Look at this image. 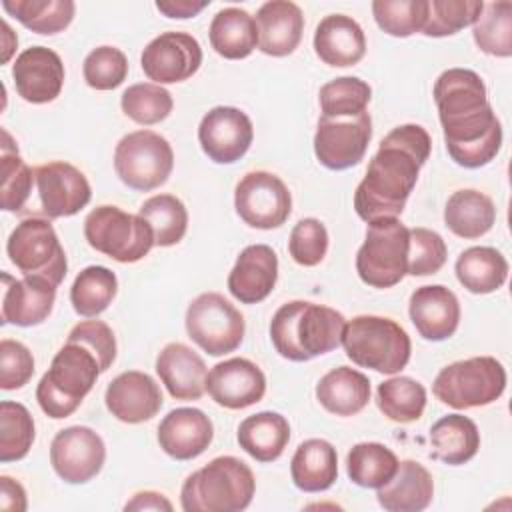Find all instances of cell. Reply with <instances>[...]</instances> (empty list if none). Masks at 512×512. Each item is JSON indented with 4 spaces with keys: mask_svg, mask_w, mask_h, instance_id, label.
<instances>
[{
    "mask_svg": "<svg viewBox=\"0 0 512 512\" xmlns=\"http://www.w3.org/2000/svg\"><path fill=\"white\" fill-rule=\"evenodd\" d=\"M432 96L450 158L472 170L492 162L502 146V124L482 78L468 68H448L436 78Z\"/></svg>",
    "mask_w": 512,
    "mask_h": 512,
    "instance_id": "6da1fadb",
    "label": "cell"
},
{
    "mask_svg": "<svg viewBox=\"0 0 512 512\" xmlns=\"http://www.w3.org/2000/svg\"><path fill=\"white\" fill-rule=\"evenodd\" d=\"M432 140L420 124L390 130L372 156L366 176L356 186L354 210L364 222L398 218L430 156Z\"/></svg>",
    "mask_w": 512,
    "mask_h": 512,
    "instance_id": "7a4b0ae2",
    "label": "cell"
},
{
    "mask_svg": "<svg viewBox=\"0 0 512 512\" xmlns=\"http://www.w3.org/2000/svg\"><path fill=\"white\" fill-rule=\"evenodd\" d=\"M346 318L324 304L292 300L282 304L270 322L276 352L292 362H306L342 344Z\"/></svg>",
    "mask_w": 512,
    "mask_h": 512,
    "instance_id": "3957f363",
    "label": "cell"
},
{
    "mask_svg": "<svg viewBox=\"0 0 512 512\" xmlns=\"http://www.w3.org/2000/svg\"><path fill=\"white\" fill-rule=\"evenodd\" d=\"M102 374L100 360L84 342L68 338L36 386L42 412L54 420L72 416Z\"/></svg>",
    "mask_w": 512,
    "mask_h": 512,
    "instance_id": "277c9868",
    "label": "cell"
},
{
    "mask_svg": "<svg viewBox=\"0 0 512 512\" xmlns=\"http://www.w3.org/2000/svg\"><path fill=\"white\" fill-rule=\"evenodd\" d=\"M256 492V478L236 456H218L192 472L180 488L184 512H240Z\"/></svg>",
    "mask_w": 512,
    "mask_h": 512,
    "instance_id": "5b68a950",
    "label": "cell"
},
{
    "mask_svg": "<svg viewBox=\"0 0 512 512\" xmlns=\"http://www.w3.org/2000/svg\"><path fill=\"white\" fill-rule=\"evenodd\" d=\"M342 346L356 366L372 368L380 374H396L406 368L412 352L410 336L396 320L372 314L346 322Z\"/></svg>",
    "mask_w": 512,
    "mask_h": 512,
    "instance_id": "8992f818",
    "label": "cell"
},
{
    "mask_svg": "<svg viewBox=\"0 0 512 512\" xmlns=\"http://www.w3.org/2000/svg\"><path fill=\"white\" fill-rule=\"evenodd\" d=\"M506 390V370L494 356H472L444 366L434 378V396L456 410L496 402Z\"/></svg>",
    "mask_w": 512,
    "mask_h": 512,
    "instance_id": "52a82bcc",
    "label": "cell"
},
{
    "mask_svg": "<svg viewBox=\"0 0 512 512\" xmlns=\"http://www.w3.org/2000/svg\"><path fill=\"white\" fill-rule=\"evenodd\" d=\"M84 236L90 248L122 264L142 260L156 246L154 232L140 214L110 204L96 206L86 216Z\"/></svg>",
    "mask_w": 512,
    "mask_h": 512,
    "instance_id": "ba28073f",
    "label": "cell"
},
{
    "mask_svg": "<svg viewBox=\"0 0 512 512\" xmlns=\"http://www.w3.org/2000/svg\"><path fill=\"white\" fill-rule=\"evenodd\" d=\"M410 228L398 218H380L368 224L364 244L356 254V272L372 288H392L406 276Z\"/></svg>",
    "mask_w": 512,
    "mask_h": 512,
    "instance_id": "9c48e42d",
    "label": "cell"
},
{
    "mask_svg": "<svg viewBox=\"0 0 512 512\" xmlns=\"http://www.w3.org/2000/svg\"><path fill=\"white\" fill-rule=\"evenodd\" d=\"M6 254L24 276L46 278L54 286H60L68 272L66 252L48 218L32 216L16 224L8 236Z\"/></svg>",
    "mask_w": 512,
    "mask_h": 512,
    "instance_id": "30bf717a",
    "label": "cell"
},
{
    "mask_svg": "<svg viewBox=\"0 0 512 512\" xmlns=\"http://www.w3.org/2000/svg\"><path fill=\"white\" fill-rule=\"evenodd\" d=\"M174 168L170 142L152 130H136L120 138L114 150L116 176L132 190L150 192L162 186Z\"/></svg>",
    "mask_w": 512,
    "mask_h": 512,
    "instance_id": "8fae6325",
    "label": "cell"
},
{
    "mask_svg": "<svg viewBox=\"0 0 512 512\" xmlns=\"http://www.w3.org/2000/svg\"><path fill=\"white\" fill-rule=\"evenodd\" d=\"M186 332L210 356L234 352L246 332V322L240 310L218 292L196 296L186 310Z\"/></svg>",
    "mask_w": 512,
    "mask_h": 512,
    "instance_id": "7c38bea8",
    "label": "cell"
},
{
    "mask_svg": "<svg viewBox=\"0 0 512 512\" xmlns=\"http://www.w3.org/2000/svg\"><path fill=\"white\" fill-rule=\"evenodd\" d=\"M234 208L244 224L258 230H272L288 220L292 196L280 176L254 170L244 174L236 184Z\"/></svg>",
    "mask_w": 512,
    "mask_h": 512,
    "instance_id": "4fadbf2b",
    "label": "cell"
},
{
    "mask_svg": "<svg viewBox=\"0 0 512 512\" xmlns=\"http://www.w3.org/2000/svg\"><path fill=\"white\" fill-rule=\"evenodd\" d=\"M372 140V118L362 112L352 118L320 116L314 134V154L328 170H348L356 166Z\"/></svg>",
    "mask_w": 512,
    "mask_h": 512,
    "instance_id": "5bb4252c",
    "label": "cell"
},
{
    "mask_svg": "<svg viewBox=\"0 0 512 512\" xmlns=\"http://www.w3.org/2000/svg\"><path fill=\"white\" fill-rule=\"evenodd\" d=\"M102 436L88 426H68L50 444V464L66 484H86L104 466Z\"/></svg>",
    "mask_w": 512,
    "mask_h": 512,
    "instance_id": "9a60e30c",
    "label": "cell"
},
{
    "mask_svg": "<svg viewBox=\"0 0 512 512\" xmlns=\"http://www.w3.org/2000/svg\"><path fill=\"white\" fill-rule=\"evenodd\" d=\"M202 64L200 42L178 30H168L146 44L140 56L142 72L154 84L184 82L198 72Z\"/></svg>",
    "mask_w": 512,
    "mask_h": 512,
    "instance_id": "2e32d148",
    "label": "cell"
},
{
    "mask_svg": "<svg viewBox=\"0 0 512 512\" xmlns=\"http://www.w3.org/2000/svg\"><path fill=\"white\" fill-rule=\"evenodd\" d=\"M252 140V120L234 106H214L202 116L198 126V142L216 164H234L248 152Z\"/></svg>",
    "mask_w": 512,
    "mask_h": 512,
    "instance_id": "e0dca14e",
    "label": "cell"
},
{
    "mask_svg": "<svg viewBox=\"0 0 512 512\" xmlns=\"http://www.w3.org/2000/svg\"><path fill=\"white\" fill-rule=\"evenodd\" d=\"M40 208L48 218H66L88 206L92 190L88 178L76 166L54 160L34 168Z\"/></svg>",
    "mask_w": 512,
    "mask_h": 512,
    "instance_id": "ac0fdd59",
    "label": "cell"
},
{
    "mask_svg": "<svg viewBox=\"0 0 512 512\" xmlns=\"http://www.w3.org/2000/svg\"><path fill=\"white\" fill-rule=\"evenodd\" d=\"M206 392L228 410H242L260 402L266 394V376L248 358H230L212 366L206 376Z\"/></svg>",
    "mask_w": 512,
    "mask_h": 512,
    "instance_id": "d6986e66",
    "label": "cell"
},
{
    "mask_svg": "<svg viewBox=\"0 0 512 512\" xmlns=\"http://www.w3.org/2000/svg\"><path fill=\"white\" fill-rule=\"evenodd\" d=\"M12 80L22 100L48 104L60 96L64 86L62 58L46 46H30L14 60Z\"/></svg>",
    "mask_w": 512,
    "mask_h": 512,
    "instance_id": "ffe728a7",
    "label": "cell"
},
{
    "mask_svg": "<svg viewBox=\"0 0 512 512\" xmlns=\"http://www.w3.org/2000/svg\"><path fill=\"white\" fill-rule=\"evenodd\" d=\"M104 402L116 420L140 424L160 412L164 398L152 376L140 370H128L108 384Z\"/></svg>",
    "mask_w": 512,
    "mask_h": 512,
    "instance_id": "44dd1931",
    "label": "cell"
},
{
    "mask_svg": "<svg viewBox=\"0 0 512 512\" xmlns=\"http://www.w3.org/2000/svg\"><path fill=\"white\" fill-rule=\"evenodd\" d=\"M2 284V324L28 328L42 324L50 316L58 286L38 276L16 280L6 272H2Z\"/></svg>",
    "mask_w": 512,
    "mask_h": 512,
    "instance_id": "7402d4cb",
    "label": "cell"
},
{
    "mask_svg": "<svg viewBox=\"0 0 512 512\" xmlns=\"http://www.w3.org/2000/svg\"><path fill=\"white\" fill-rule=\"evenodd\" d=\"M408 314L416 332L424 340L442 342L458 330L460 302L450 288L442 284H428L412 292Z\"/></svg>",
    "mask_w": 512,
    "mask_h": 512,
    "instance_id": "603a6c76",
    "label": "cell"
},
{
    "mask_svg": "<svg viewBox=\"0 0 512 512\" xmlns=\"http://www.w3.org/2000/svg\"><path fill=\"white\" fill-rule=\"evenodd\" d=\"M276 280V252L268 244H252L238 254L228 274V290L242 304H258L270 296Z\"/></svg>",
    "mask_w": 512,
    "mask_h": 512,
    "instance_id": "cb8c5ba5",
    "label": "cell"
},
{
    "mask_svg": "<svg viewBox=\"0 0 512 512\" xmlns=\"http://www.w3.org/2000/svg\"><path fill=\"white\" fill-rule=\"evenodd\" d=\"M212 438V420L198 408L170 410L158 424V444L174 460L198 458Z\"/></svg>",
    "mask_w": 512,
    "mask_h": 512,
    "instance_id": "d4e9b609",
    "label": "cell"
},
{
    "mask_svg": "<svg viewBox=\"0 0 512 512\" xmlns=\"http://www.w3.org/2000/svg\"><path fill=\"white\" fill-rule=\"evenodd\" d=\"M156 374L176 400H200L206 392V364L182 342L166 344L156 356Z\"/></svg>",
    "mask_w": 512,
    "mask_h": 512,
    "instance_id": "484cf974",
    "label": "cell"
},
{
    "mask_svg": "<svg viewBox=\"0 0 512 512\" xmlns=\"http://www.w3.org/2000/svg\"><path fill=\"white\" fill-rule=\"evenodd\" d=\"M254 20L260 52L282 58L298 48L304 32V14L298 4L290 0L264 2Z\"/></svg>",
    "mask_w": 512,
    "mask_h": 512,
    "instance_id": "4316f807",
    "label": "cell"
},
{
    "mask_svg": "<svg viewBox=\"0 0 512 512\" xmlns=\"http://www.w3.org/2000/svg\"><path fill=\"white\" fill-rule=\"evenodd\" d=\"M316 56L334 68L358 64L366 54L362 26L346 14H330L320 20L314 32Z\"/></svg>",
    "mask_w": 512,
    "mask_h": 512,
    "instance_id": "83f0119b",
    "label": "cell"
},
{
    "mask_svg": "<svg viewBox=\"0 0 512 512\" xmlns=\"http://www.w3.org/2000/svg\"><path fill=\"white\" fill-rule=\"evenodd\" d=\"M378 504L388 512H420L434 496L432 474L416 460H402L394 476L376 488Z\"/></svg>",
    "mask_w": 512,
    "mask_h": 512,
    "instance_id": "f1b7e54d",
    "label": "cell"
},
{
    "mask_svg": "<svg viewBox=\"0 0 512 512\" xmlns=\"http://www.w3.org/2000/svg\"><path fill=\"white\" fill-rule=\"evenodd\" d=\"M316 400L336 416H354L370 402V380L360 370L338 366L316 384Z\"/></svg>",
    "mask_w": 512,
    "mask_h": 512,
    "instance_id": "f546056e",
    "label": "cell"
},
{
    "mask_svg": "<svg viewBox=\"0 0 512 512\" xmlns=\"http://www.w3.org/2000/svg\"><path fill=\"white\" fill-rule=\"evenodd\" d=\"M290 476L302 492H324L338 480L336 448L324 438L304 440L290 462Z\"/></svg>",
    "mask_w": 512,
    "mask_h": 512,
    "instance_id": "4dcf8cb0",
    "label": "cell"
},
{
    "mask_svg": "<svg viewBox=\"0 0 512 512\" xmlns=\"http://www.w3.org/2000/svg\"><path fill=\"white\" fill-rule=\"evenodd\" d=\"M236 438L240 448L254 460L274 462L290 442V424L282 414L264 410L244 418Z\"/></svg>",
    "mask_w": 512,
    "mask_h": 512,
    "instance_id": "1f68e13d",
    "label": "cell"
},
{
    "mask_svg": "<svg viewBox=\"0 0 512 512\" xmlns=\"http://www.w3.org/2000/svg\"><path fill=\"white\" fill-rule=\"evenodd\" d=\"M478 448V426L464 414L442 416L430 428V454L448 466L466 464L478 454Z\"/></svg>",
    "mask_w": 512,
    "mask_h": 512,
    "instance_id": "d6a6232c",
    "label": "cell"
},
{
    "mask_svg": "<svg viewBox=\"0 0 512 512\" xmlns=\"http://www.w3.org/2000/svg\"><path fill=\"white\" fill-rule=\"evenodd\" d=\"M210 46L228 60L248 58L258 46V28L254 16L246 10L230 6L216 12L208 30Z\"/></svg>",
    "mask_w": 512,
    "mask_h": 512,
    "instance_id": "836d02e7",
    "label": "cell"
},
{
    "mask_svg": "<svg viewBox=\"0 0 512 512\" xmlns=\"http://www.w3.org/2000/svg\"><path fill=\"white\" fill-rule=\"evenodd\" d=\"M496 222V206L490 196L480 190H456L444 208V224L460 238L476 240L492 230Z\"/></svg>",
    "mask_w": 512,
    "mask_h": 512,
    "instance_id": "e575fe53",
    "label": "cell"
},
{
    "mask_svg": "<svg viewBox=\"0 0 512 512\" xmlns=\"http://www.w3.org/2000/svg\"><path fill=\"white\" fill-rule=\"evenodd\" d=\"M458 282L472 294H490L508 278V262L492 246L466 248L454 264Z\"/></svg>",
    "mask_w": 512,
    "mask_h": 512,
    "instance_id": "d590c367",
    "label": "cell"
},
{
    "mask_svg": "<svg viewBox=\"0 0 512 512\" xmlns=\"http://www.w3.org/2000/svg\"><path fill=\"white\" fill-rule=\"evenodd\" d=\"M2 8L28 30L44 36L66 30L76 12L72 0H2Z\"/></svg>",
    "mask_w": 512,
    "mask_h": 512,
    "instance_id": "8d00e7d4",
    "label": "cell"
},
{
    "mask_svg": "<svg viewBox=\"0 0 512 512\" xmlns=\"http://www.w3.org/2000/svg\"><path fill=\"white\" fill-rule=\"evenodd\" d=\"M376 404L388 420L410 424L424 414L426 388L410 376L388 378L376 388Z\"/></svg>",
    "mask_w": 512,
    "mask_h": 512,
    "instance_id": "74e56055",
    "label": "cell"
},
{
    "mask_svg": "<svg viewBox=\"0 0 512 512\" xmlns=\"http://www.w3.org/2000/svg\"><path fill=\"white\" fill-rule=\"evenodd\" d=\"M396 454L380 442H358L346 456L348 478L360 488H380L396 472Z\"/></svg>",
    "mask_w": 512,
    "mask_h": 512,
    "instance_id": "f35d334b",
    "label": "cell"
},
{
    "mask_svg": "<svg viewBox=\"0 0 512 512\" xmlns=\"http://www.w3.org/2000/svg\"><path fill=\"white\" fill-rule=\"evenodd\" d=\"M118 292V278L106 266H88L80 270L70 288V302L76 314L94 318L102 314Z\"/></svg>",
    "mask_w": 512,
    "mask_h": 512,
    "instance_id": "ab89813d",
    "label": "cell"
},
{
    "mask_svg": "<svg viewBox=\"0 0 512 512\" xmlns=\"http://www.w3.org/2000/svg\"><path fill=\"white\" fill-rule=\"evenodd\" d=\"M138 214L150 224L154 244L168 248L178 244L188 230V210L174 194H156L144 200Z\"/></svg>",
    "mask_w": 512,
    "mask_h": 512,
    "instance_id": "60d3db41",
    "label": "cell"
},
{
    "mask_svg": "<svg viewBox=\"0 0 512 512\" xmlns=\"http://www.w3.org/2000/svg\"><path fill=\"white\" fill-rule=\"evenodd\" d=\"M2 186H0V206L6 212H20L24 210L34 180V170L20 158L18 148L12 146L10 134L2 130Z\"/></svg>",
    "mask_w": 512,
    "mask_h": 512,
    "instance_id": "b9f144b4",
    "label": "cell"
},
{
    "mask_svg": "<svg viewBox=\"0 0 512 512\" xmlns=\"http://www.w3.org/2000/svg\"><path fill=\"white\" fill-rule=\"evenodd\" d=\"M472 36L482 52L508 58L512 54V4H484L482 14L472 24Z\"/></svg>",
    "mask_w": 512,
    "mask_h": 512,
    "instance_id": "7bdbcfd3",
    "label": "cell"
},
{
    "mask_svg": "<svg viewBox=\"0 0 512 512\" xmlns=\"http://www.w3.org/2000/svg\"><path fill=\"white\" fill-rule=\"evenodd\" d=\"M36 430L34 418L20 402L2 400L0 404V460L16 462L26 458L32 448Z\"/></svg>",
    "mask_w": 512,
    "mask_h": 512,
    "instance_id": "ee69618b",
    "label": "cell"
},
{
    "mask_svg": "<svg viewBox=\"0 0 512 512\" xmlns=\"http://www.w3.org/2000/svg\"><path fill=\"white\" fill-rule=\"evenodd\" d=\"M372 98L368 82L356 76H340L320 88L318 102L324 118H352L366 112Z\"/></svg>",
    "mask_w": 512,
    "mask_h": 512,
    "instance_id": "f6af8a7d",
    "label": "cell"
},
{
    "mask_svg": "<svg viewBox=\"0 0 512 512\" xmlns=\"http://www.w3.org/2000/svg\"><path fill=\"white\" fill-rule=\"evenodd\" d=\"M120 108L136 124L152 126L170 116L174 100L164 86L154 82H138L122 92Z\"/></svg>",
    "mask_w": 512,
    "mask_h": 512,
    "instance_id": "bcb514c9",
    "label": "cell"
},
{
    "mask_svg": "<svg viewBox=\"0 0 512 512\" xmlns=\"http://www.w3.org/2000/svg\"><path fill=\"white\" fill-rule=\"evenodd\" d=\"M372 14L380 30L394 38H408L422 32L428 0H374Z\"/></svg>",
    "mask_w": 512,
    "mask_h": 512,
    "instance_id": "7dc6e473",
    "label": "cell"
},
{
    "mask_svg": "<svg viewBox=\"0 0 512 512\" xmlns=\"http://www.w3.org/2000/svg\"><path fill=\"white\" fill-rule=\"evenodd\" d=\"M482 0H428V16L422 28L424 36L442 38L472 26L482 14Z\"/></svg>",
    "mask_w": 512,
    "mask_h": 512,
    "instance_id": "c3c4849f",
    "label": "cell"
},
{
    "mask_svg": "<svg viewBox=\"0 0 512 512\" xmlns=\"http://www.w3.org/2000/svg\"><path fill=\"white\" fill-rule=\"evenodd\" d=\"M82 74L90 88L114 90L128 76V58L116 46H98L84 58Z\"/></svg>",
    "mask_w": 512,
    "mask_h": 512,
    "instance_id": "681fc988",
    "label": "cell"
},
{
    "mask_svg": "<svg viewBox=\"0 0 512 512\" xmlns=\"http://www.w3.org/2000/svg\"><path fill=\"white\" fill-rule=\"evenodd\" d=\"M408 240V266L410 276H430L436 274L448 256L444 238L428 228H410Z\"/></svg>",
    "mask_w": 512,
    "mask_h": 512,
    "instance_id": "f907efd6",
    "label": "cell"
},
{
    "mask_svg": "<svg viewBox=\"0 0 512 512\" xmlns=\"http://www.w3.org/2000/svg\"><path fill=\"white\" fill-rule=\"evenodd\" d=\"M288 252L300 266H318L328 252V230L318 218H302L290 232Z\"/></svg>",
    "mask_w": 512,
    "mask_h": 512,
    "instance_id": "816d5d0a",
    "label": "cell"
},
{
    "mask_svg": "<svg viewBox=\"0 0 512 512\" xmlns=\"http://www.w3.org/2000/svg\"><path fill=\"white\" fill-rule=\"evenodd\" d=\"M34 374V356L18 340L4 338L0 342V388L18 390L30 382Z\"/></svg>",
    "mask_w": 512,
    "mask_h": 512,
    "instance_id": "f5cc1de1",
    "label": "cell"
},
{
    "mask_svg": "<svg viewBox=\"0 0 512 512\" xmlns=\"http://www.w3.org/2000/svg\"><path fill=\"white\" fill-rule=\"evenodd\" d=\"M68 338H74V340H80L84 342L90 350L96 352L98 360H100V368L102 372H106L114 360H116V338H114V332L112 328L102 322V320H84V322H78Z\"/></svg>",
    "mask_w": 512,
    "mask_h": 512,
    "instance_id": "db71d44e",
    "label": "cell"
},
{
    "mask_svg": "<svg viewBox=\"0 0 512 512\" xmlns=\"http://www.w3.org/2000/svg\"><path fill=\"white\" fill-rule=\"evenodd\" d=\"M26 506L22 484L10 476H0V508L6 512H24Z\"/></svg>",
    "mask_w": 512,
    "mask_h": 512,
    "instance_id": "11a10c76",
    "label": "cell"
},
{
    "mask_svg": "<svg viewBox=\"0 0 512 512\" xmlns=\"http://www.w3.org/2000/svg\"><path fill=\"white\" fill-rule=\"evenodd\" d=\"M206 6H210V0H158L156 10L162 12L168 18H194L200 14Z\"/></svg>",
    "mask_w": 512,
    "mask_h": 512,
    "instance_id": "9f6ffc18",
    "label": "cell"
},
{
    "mask_svg": "<svg viewBox=\"0 0 512 512\" xmlns=\"http://www.w3.org/2000/svg\"><path fill=\"white\" fill-rule=\"evenodd\" d=\"M124 510H166L172 512V502L154 490H144V492H136L126 504Z\"/></svg>",
    "mask_w": 512,
    "mask_h": 512,
    "instance_id": "6f0895ef",
    "label": "cell"
}]
</instances>
